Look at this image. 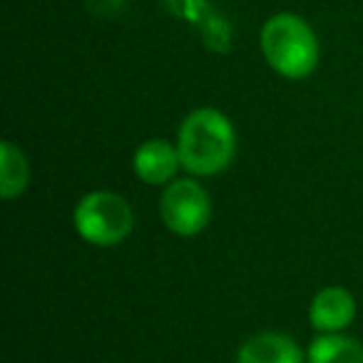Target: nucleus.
Listing matches in <instances>:
<instances>
[{
    "label": "nucleus",
    "instance_id": "f257e3e1",
    "mask_svg": "<svg viewBox=\"0 0 363 363\" xmlns=\"http://www.w3.org/2000/svg\"><path fill=\"white\" fill-rule=\"evenodd\" d=\"M237 140L232 122L212 107L194 110L179 127V152L182 167L192 174L209 177L224 172L234 160Z\"/></svg>",
    "mask_w": 363,
    "mask_h": 363
},
{
    "label": "nucleus",
    "instance_id": "f03ea898",
    "mask_svg": "<svg viewBox=\"0 0 363 363\" xmlns=\"http://www.w3.org/2000/svg\"><path fill=\"white\" fill-rule=\"evenodd\" d=\"M262 50L269 65L289 80L311 75L318 62V40L308 23L291 13L269 18L262 28Z\"/></svg>",
    "mask_w": 363,
    "mask_h": 363
},
{
    "label": "nucleus",
    "instance_id": "7ed1b4c3",
    "mask_svg": "<svg viewBox=\"0 0 363 363\" xmlns=\"http://www.w3.org/2000/svg\"><path fill=\"white\" fill-rule=\"evenodd\" d=\"M75 229L97 247L120 244L132 232V209L112 192H92L75 207Z\"/></svg>",
    "mask_w": 363,
    "mask_h": 363
},
{
    "label": "nucleus",
    "instance_id": "20e7f679",
    "mask_svg": "<svg viewBox=\"0 0 363 363\" xmlns=\"http://www.w3.org/2000/svg\"><path fill=\"white\" fill-rule=\"evenodd\" d=\"M160 214L169 227V232L179 234V237H192L207 227L212 204H209L207 192L197 182L177 179L162 194Z\"/></svg>",
    "mask_w": 363,
    "mask_h": 363
},
{
    "label": "nucleus",
    "instance_id": "39448f33",
    "mask_svg": "<svg viewBox=\"0 0 363 363\" xmlns=\"http://www.w3.org/2000/svg\"><path fill=\"white\" fill-rule=\"evenodd\" d=\"M353 316H356V301L341 286H328L318 291L308 308L311 326L323 333H338L353 321Z\"/></svg>",
    "mask_w": 363,
    "mask_h": 363
},
{
    "label": "nucleus",
    "instance_id": "423d86ee",
    "mask_svg": "<svg viewBox=\"0 0 363 363\" xmlns=\"http://www.w3.org/2000/svg\"><path fill=\"white\" fill-rule=\"evenodd\" d=\"M135 174L147 184H164L177 174L182 160L177 147H172L164 140H152L145 142L140 150L135 152Z\"/></svg>",
    "mask_w": 363,
    "mask_h": 363
},
{
    "label": "nucleus",
    "instance_id": "0eeeda50",
    "mask_svg": "<svg viewBox=\"0 0 363 363\" xmlns=\"http://www.w3.org/2000/svg\"><path fill=\"white\" fill-rule=\"evenodd\" d=\"M237 363H303L298 346L284 333H257L237 353Z\"/></svg>",
    "mask_w": 363,
    "mask_h": 363
},
{
    "label": "nucleus",
    "instance_id": "6e6552de",
    "mask_svg": "<svg viewBox=\"0 0 363 363\" xmlns=\"http://www.w3.org/2000/svg\"><path fill=\"white\" fill-rule=\"evenodd\" d=\"M308 363H363V346L341 333H326L311 341Z\"/></svg>",
    "mask_w": 363,
    "mask_h": 363
},
{
    "label": "nucleus",
    "instance_id": "1a4fd4ad",
    "mask_svg": "<svg viewBox=\"0 0 363 363\" xmlns=\"http://www.w3.org/2000/svg\"><path fill=\"white\" fill-rule=\"evenodd\" d=\"M28 184V162L23 152L11 142L0 145V194L3 199H13Z\"/></svg>",
    "mask_w": 363,
    "mask_h": 363
}]
</instances>
